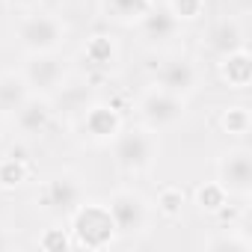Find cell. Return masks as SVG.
Instances as JSON below:
<instances>
[{"label":"cell","instance_id":"6da1fadb","mask_svg":"<svg viewBox=\"0 0 252 252\" xmlns=\"http://www.w3.org/2000/svg\"><path fill=\"white\" fill-rule=\"evenodd\" d=\"M68 231H71L74 246H86V249H104L119 234L107 205H101V202H80L71 211V228Z\"/></svg>","mask_w":252,"mask_h":252},{"label":"cell","instance_id":"7a4b0ae2","mask_svg":"<svg viewBox=\"0 0 252 252\" xmlns=\"http://www.w3.org/2000/svg\"><path fill=\"white\" fill-rule=\"evenodd\" d=\"M18 45L27 54H54L65 42V24L48 12H30L15 27Z\"/></svg>","mask_w":252,"mask_h":252},{"label":"cell","instance_id":"3957f363","mask_svg":"<svg viewBox=\"0 0 252 252\" xmlns=\"http://www.w3.org/2000/svg\"><path fill=\"white\" fill-rule=\"evenodd\" d=\"M113 158L122 172H146L158 160V140L152 131H119L113 140Z\"/></svg>","mask_w":252,"mask_h":252},{"label":"cell","instance_id":"277c9868","mask_svg":"<svg viewBox=\"0 0 252 252\" xmlns=\"http://www.w3.org/2000/svg\"><path fill=\"white\" fill-rule=\"evenodd\" d=\"M140 119L146 125V131L158 134V131H169L184 119V98L166 92V89H149L140 98Z\"/></svg>","mask_w":252,"mask_h":252},{"label":"cell","instance_id":"5b68a950","mask_svg":"<svg viewBox=\"0 0 252 252\" xmlns=\"http://www.w3.org/2000/svg\"><path fill=\"white\" fill-rule=\"evenodd\" d=\"M107 211L119 234L134 237V234H143L149 225V202L137 190H116L107 202Z\"/></svg>","mask_w":252,"mask_h":252},{"label":"cell","instance_id":"8992f818","mask_svg":"<svg viewBox=\"0 0 252 252\" xmlns=\"http://www.w3.org/2000/svg\"><path fill=\"white\" fill-rule=\"evenodd\" d=\"M217 184L237 199H246L252 190V155L249 149H231L217 163Z\"/></svg>","mask_w":252,"mask_h":252},{"label":"cell","instance_id":"52a82bcc","mask_svg":"<svg viewBox=\"0 0 252 252\" xmlns=\"http://www.w3.org/2000/svg\"><path fill=\"white\" fill-rule=\"evenodd\" d=\"M83 202V184L71 172H60L42 187V208L60 217H71V211Z\"/></svg>","mask_w":252,"mask_h":252},{"label":"cell","instance_id":"ba28073f","mask_svg":"<svg viewBox=\"0 0 252 252\" xmlns=\"http://www.w3.org/2000/svg\"><path fill=\"white\" fill-rule=\"evenodd\" d=\"M24 80H27L30 89H36L39 95H45V92L57 89L65 80V65L54 54H33L30 63L24 65Z\"/></svg>","mask_w":252,"mask_h":252},{"label":"cell","instance_id":"9c48e42d","mask_svg":"<svg viewBox=\"0 0 252 252\" xmlns=\"http://www.w3.org/2000/svg\"><path fill=\"white\" fill-rule=\"evenodd\" d=\"M158 86L172 92V95H178V98L193 95L199 89V68H196V63H190V60H169V63H163L160 71H158Z\"/></svg>","mask_w":252,"mask_h":252},{"label":"cell","instance_id":"30bf717a","mask_svg":"<svg viewBox=\"0 0 252 252\" xmlns=\"http://www.w3.org/2000/svg\"><path fill=\"white\" fill-rule=\"evenodd\" d=\"M137 27H140V36L149 45H169L181 33V21L172 15V9L169 6H158V3L143 15V21Z\"/></svg>","mask_w":252,"mask_h":252},{"label":"cell","instance_id":"8fae6325","mask_svg":"<svg viewBox=\"0 0 252 252\" xmlns=\"http://www.w3.org/2000/svg\"><path fill=\"white\" fill-rule=\"evenodd\" d=\"M12 116H15V125L24 137H39L48 131V125L54 119V107L45 95H30Z\"/></svg>","mask_w":252,"mask_h":252},{"label":"cell","instance_id":"7c38bea8","mask_svg":"<svg viewBox=\"0 0 252 252\" xmlns=\"http://www.w3.org/2000/svg\"><path fill=\"white\" fill-rule=\"evenodd\" d=\"M83 131L92 143H113L122 131V116L110 104H92L83 113Z\"/></svg>","mask_w":252,"mask_h":252},{"label":"cell","instance_id":"4fadbf2b","mask_svg":"<svg viewBox=\"0 0 252 252\" xmlns=\"http://www.w3.org/2000/svg\"><path fill=\"white\" fill-rule=\"evenodd\" d=\"M208 48L217 54V57H225L231 51H240L246 48V39H243V27L237 18H222L211 27L208 33Z\"/></svg>","mask_w":252,"mask_h":252},{"label":"cell","instance_id":"5bb4252c","mask_svg":"<svg viewBox=\"0 0 252 252\" xmlns=\"http://www.w3.org/2000/svg\"><path fill=\"white\" fill-rule=\"evenodd\" d=\"M220 74L231 89H246L252 80V57L246 48L231 51L225 57H220Z\"/></svg>","mask_w":252,"mask_h":252},{"label":"cell","instance_id":"9a60e30c","mask_svg":"<svg viewBox=\"0 0 252 252\" xmlns=\"http://www.w3.org/2000/svg\"><path fill=\"white\" fill-rule=\"evenodd\" d=\"M30 98V86L24 80V74H0V113L12 116L24 101Z\"/></svg>","mask_w":252,"mask_h":252},{"label":"cell","instance_id":"2e32d148","mask_svg":"<svg viewBox=\"0 0 252 252\" xmlns=\"http://www.w3.org/2000/svg\"><path fill=\"white\" fill-rule=\"evenodd\" d=\"M152 6H155V0H104V12L125 27L140 24Z\"/></svg>","mask_w":252,"mask_h":252},{"label":"cell","instance_id":"e0dca14e","mask_svg":"<svg viewBox=\"0 0 252 252\" xmlns=\"http://www.w3.org/2000/svg\"><path fill=\"white\" fill-rule=\"evenodd\" d=\"M83 57H86V63L95 65V68H113L116 60H119V48H116V42H113L110 36L98 33V36H92V39L86 42Z\"/></svg>","mask_w":252,"mask_h":252},{"label":"cell","instance_id":"ac0fdd59","mask_svg":"<svg viewBox=\"0 0 252 252\" xmlns=\"http://www.w3.org/2000/svg\"><path fill=\"white\" fill-rule=\"evenodd\" d=\"M27 160L24 158H15V155H9V158H3L0 160V187L3 190H15V187H21L24 181H27Z\"/></svg>","mask_w":252,"mask_h":252},{"label":"cell","instance_id":"d6986e66","mask_svg":"<svg viewBox=\"0 0 252 252\" xmlns=\"http://www.w3.org/2000/svg\"><path fill=\"white\" fill-rule=\"evenodd\" d=\"M220 125H222V131L231 134V137H246L249 128H252V119H249L246 107H228V110H222Z\"/></svg>","mask_w":252,"mask_h":252},{"label":"cell","instance_id":"ffe728a7","mask_svg":"<svg viewBox=\"0 0 252 252\" xmlns=\"http://www.w3.org/2000/svg\"><path fill=\"white\" fill-rule=\"evenodd\" d=\"M196 205H199L205 214H220V211L228 205V193H225L217 181H211V184L199 187V193H196Z\"/></svg>","mask_w":252,"mask_h":252},{"label":"cell","instance_id":"44dd1931","mask_svg":"<svg viewBox=\"0 0 252 252\" xmlns=\"http://www.w3.org/2000/svg\"><path fill=\"white\" fill-rule=\"evenodd\" d=\"M205 246L208 249H237V252H249L252 249V240L246 234H240L237 228H231V231H222V234L211 237Z\"/></svg>","mask_w":252,"mask_h":252},{"label":"cell","instance_id":"7402d4cb","mask_svg":"<svg viewBox=\"0 0 252 252\" xmlns=\"http://www.w3.org/2000/svg\"><path fill=\"white\" fill-rule=\"evenodd\" d=\"M184 208V190L181 187H163L158 193V211L163 217H181Z\"/></svg>","mask_w":252,"mask_h":252},{"label":"cell","instance_id":"603a6c76","mask_svg":"<svg viewBox=\"0 0 252 252\" xmlns=\"http://www.w3.org/2000/svg\"><path fill=\"white\" fill-rule=\"evenodd\" d=\"M169 9L178 21H196L205 12V0H169Z\"/></svg>","mask_w":252,"mask_h":252},{"label":"cell","instance_id":"cb8c5ba5","mask_svg":"<svg viewBox=\"0 0 252 252\" xmlns=\"http://www.w3.org/2000/svg\"><path fill=\"white\" fill-rule=\"evenodd\" d=\"M39 246H42V249H68V246H74V240L68 237L65 228L54 225V228H48V231L39 237Z\"/></svg>","mask_w":252,"mask_h":252},{"label":"cell","instance_id":"d4e9b609","mask_svg":"<svg viewBox=\"0 0 252 252\" xmlns=\"http://www.w3.org/2000/svg\"><path fill=\"white\" fill-rule=\"evenodd\" d=\"M9 6H15V9H33V6H39L42 0H6Z\"/></svg>","mask_w":252,"mask_h":252},{"label":"cell","instance_id":"484cf974","mask_svg":"<svg viewBox=\"0 0 252 252\" xmlns=\"http://www.w3.org/2000/svg\"><path fill=\"white\" fill-rule=\"evenodd\" d=\"M6 246H9V237H6L3 231H0V249H6Z\"/></svg>","mask_w":252,"mask_h":252}]
</instances>
